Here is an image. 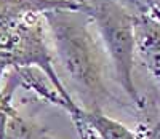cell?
Wrapping results in <instances>:
<instances>
[{"mask_svg":"<svg viewBox=\"0 0 160 139\" xmlns=\"http://www.w3.org/2000/svg\"><path fill=\"white\" fill-rule=\"evenodd\" d=\"M43 19L55 62L68 80L69 93H77V104L85 110H102L104 104H118L106 85V54L90 31L91 19L87 13L51 10L43 13Z\"/></svg>","mask_w":160,"mask_h":139,"instance_id":"cell-1","label":"cell"},{"mask_svg":"<svg viewBox=\"0 0 160 139\" xmlns=\"http://www.w3.org/2000/svg\"><path fill=\"white\" fill-rule=\"evenodd\" d=\"M87 15L99 34L104 54L115 75V82L128 96L135 109L142 110L146 101L133 78L135 66V16L117 0H85Z\"/></svg>","mask_w":160,"mask_h":139,"instance_id":"cell-2","label":"cell"},{"mask_svg":"<svg viewBox=\"0 0 160 139\" xmlns=\"http://www.w3.org/2000/svg\"><path fill=\"white\" fill-rule=\"evenodd\" d=\"M19 67L40 69L66 101L77 104L56 71L43 15L0 26V80L5 72Z\"/></svg>","mask_w":160,"mask_h":139,"instance_id":"cell-3","label":"cell"},{"mask_svg":"<svg viewBox=\"0 0 160 139\" xmlns=\"http://www.w3.org/2000/svg\"><path fill=\"white\" fill-rule=\"evenodd\" d=\"M135 56L139 58L160 93V22L149 16H135Z\"/></svg>","mask_w":160,"mask_h":139,"instance_id":"cell-4","label":"cell"},{"mask_svg":"<svg viewBox=\"0 0 160 139\" xmlns=\"http://www.w3.org/2000/svg\"><path fill=\"white\" fill-rule=\"evenodd\" d=\"M51 10H72L87 13L85 0H0V26L19 22Z\"/></svg>","mask_w":160,"mask_h":139,"instance_id":"cell-5","label":"cell"},{"mask_svg":"<svg viewBox=\"0 0 160 139\" xmlns=\"http://www.w3.org/2000/svg\"><path fill=\"white\" fill-rule=\"evenodd\" d=\"M75 131L87 130L96 139H139L138 134L133 133L127 125L118 122L104 110H85L80 107V110L71 117Z\"/></svg>","mask_w":160,"mask_h":139,"instance_id":"cell-6","label":"cell"},{"mask_svg":"<svg viewBox=\"0 0 160 139\" xmlns=\"http://www.w3.org/2000/svg\"><path fill=\"white\" fill-rule=\"evenodd\" d=\"M133 16H149L160 22V0H117Z\"/></svg>","mask_w":160,"mask_h":139,"instance_id":"cell-7","label":"cell"},{"mask_svg":"<svg viewBox=\"0 0 160 139\" xmlns=\"http://www.w3.org/2000/svg\"><path fill=\"white\" fill-rule=\"evenodd\" d=\"M148 139H160V118H158V122H157V125H155V128L152 130V134H151Z\"/></svg>","mask_w":160,"mask_h":139,"instance_id":"cell-8","label":"cell"},{"mask_svg":"<svg viewBox=\"0 0 160 139\" xmlns=\"http://www.w3.org/2000/svg\"><path fill=\"white\" fill-rule=\"evenodd\" d=\"M37 139H55V137H51V136H50V134H48L47 131H43V133L40 134V136H38Z\"/></svg>","mask_w":160,"mask_h":139,"instance_id":"cell-9","label":"cell"}]
</instances>
